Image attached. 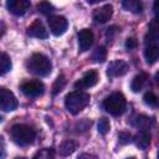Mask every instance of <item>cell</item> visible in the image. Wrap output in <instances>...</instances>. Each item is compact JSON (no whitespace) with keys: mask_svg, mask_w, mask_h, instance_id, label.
<instances>
[{"mask_svg":"<svg viewBox=\"0 0 159 159\" xmlns=\"http://www.w3.org/2000/svg\"><path fill=\"white\" fill-rule=\"evenodd\" d=\"M134 143L139 149H147L150 143V134L147 130H139V133L134 137Z\"/></svg>","mask_w":159,"mask_h":159,"instance_id":"15","label":"cell"},{"mask_svg":"<svg viewBox=\"0 0 159 159\" xmlns=\"http://www.w3.org/2000/svg\"><path fill=\"white\" fill-rule=\"evenodd\" d=\"M112 15H113V6L107 4L93 12V19L99 24H104L112 17Z\"/></svg>","mask_w":159,"mask_h":159,"instance_id":"13","label":"cell"},{"mask_svg":"<svg viewBox=\"0 0 159 159\" xmlns=\"http://www.w3.org/2000/svg\"><path fill=\"white\" fill-rule=\"evenodd\" d=\"M17 107V99L14 96V93L4 87L0 88V108L4 112H11L16 109Z\"/></svg>","mask_w":159,"mask_h":159,"instance_id":"6","label":"cell"},{"mask_svg":"<svg viewBox=\"0 0 159 159\" xmlns=\"http://www.w3.org/2000/svg\"><path fill=\"white\" fill-rule=\"evenodd\" d=\"M53 154H55L53 149H51V148H43V149L39 150L34 155L32 159H53Z\"/></svg>","mask_w":159,"mask_h":159,"instance_id":"22","label":"cell"},{"mask_svg":"<svg viewBox=\"0 0 159 159\" xmlns=\"http://www.w3.org/2000/svg\"><path fill=\"white\" fill-rule=\"evenodd\" d=\"M76 148H77L76 142H73V140H71V139H67V140H65V142L60 145V154L63 155V157L70 155L71 153L75 152Z\"/></svg>","mask_w":159,"mask_h":159,"instance_id":"17","label":"cell"},{"mask_svg":"<svg viewBox=\"0 0 159 159\" xmlns=\"http://www.w3.org/2000/svg\"><path fill=\"white\" fill-rule=\"evenodd\" d=\"M122 6L128 10V11H132V12H142V2L140 1H137V0H124L122 2Z\"/></svg>","mask_w":159,"mask_h":159,"instance_id":"18","label":"cell"},{"mask_svg":"<svg viewBox=\"0 0 159 159\" xmlns=\"http://www.w3.org/2000/svg\"><path fill=\"white\" fill-rule=\"evenodd\" d=\"M158 159H159V152H158Z\"/></svg>","mask_w":159,"mask_h":159,"instance_id":"33","label":"cell"},{"mask_svg":"<svg viewBox=\"0 0 159 159\" xmlns=\"http://www.w3.org/2000/svg\"><path fill=\"white\" fill-rule=\"evenodd\" d=\"M128 71V63L123 60H114L109 62L107 67V75L109 77H119L125 75Z\"/></svg>","mask_w":159,"mask_h":159,"instance_id":"9","label":"cell"},{"mask_svg":"<svg viewBox=\"0 0 159 159\" xmlns=\"http://www.w3.org/2000/svg\"><path fill=\"white\" fill-rule=\"evenodd\" d=\"M106 58H107V50H106V47L104 46H98L94 50L93 55H92V60L94 62H101L102 63V62L106 61Z\"/></svg>","mask_w":159,"mask_h":159,"instance_id":"19","label":"cell"},{"mask_svg":"<svg viewBox=\"0 0 159 159\" xmlns=\"http://www.w3.org/2000/svg\"><path fill=\"white\" fill-rule=\"evenodd\" d=\"M37 9H39L40 12H42V14H45V15H50L51 12L55 11L53 5L50 4V2H47V1H41V2L37 5Z\"/></svg>","mask_w":159,"mask_h":159,"instance_id":"24","label":"cell"},{"mask_svg":"<svg viewBox=\"0 0 159 159\" xmlns=\"http://www.w3.org/2000/svg\"><path fill=\"white\" fill-rule=\"evenodd\" d=\"M21 91L25 96L27 97H39L45 91V86L41 81L37 80H32V81H26L21 84Z\"/></svg>","mask_w":159,"mask_h":159,"instance_id":"7","label":"cell"},{"mask_svg":"<svg viewBox=\"0 0 159 159\" xmlns=\"http://www.w3.org/2000/svg\"><path fill=\"white\" fill-rule=\"evenodd\" d=\"M128 159H134V158H128Z\"/></svg>","mask_w":159,"mask_h":159,"instance_id":"34","label":"cell"},{"mask_svg":"<svg viewBox=\"0 0 159 159\" xmlns=\"http://www.w3.org/2000/svg\"><path fill=\"white\" fill-rule=\"evenodd\" d=\"M102 106L106 109V112L117 117V116H120L124 112L127 102H125V98L122 93L114 92V93H112V94H109L108 97L104 98Z\"/></svg>","mask_w":159,"mask_h":159,"instance_id":"4","label":"cell"},{"mask_svg":"<svg viewBox=\"0 0 159 159\" xmlns=\"http://www.w3.org/2000/svg\"><path fill=\"white\" fill-rule=\"evenodd\" d=\"M155 81H157V83L159 84V71L155 73Z\"/></svg>","mask_w":159,"mask_h":159,"instance_id":"32","label":"cell"},{"mask_svg":"<svg viewBox=\"0 0 159 159\" xmlns=\"http://www.w3.org/2000/svg\"><path fill=\"white\" fill-rule=\"evenodd\" d=\"M10 134H11V139L17 144V145H29L34 142L35 139V130L27 125V124H15L11 127V130H10Z\"/></svg>","mask_w":159,"mask_h":159,"instance_id":"3","label":"cell"},{"mask_svg":"<svg viewBox=\"0 0 159 159\" xmlns=\"http://www.w3.org/2000/svg\"><path fill=\"white\" fill-rule=\"evenodd\" d=\"M78 159H98V158L96 155H93V154H89V153H82L78 157Z\"/></svg>","mask_w":159,"mask_h":159,"instance_id":"30","label":"cell"},{"mask_svg":"<svg viewBox=\"0 0 159 159\" xmlns=\"http://www.w3.org/2000/svg\"><path fill=\"white\" fill-rule=\"evenodd\" d=\"M89 99L91 97L88 93L82 91H73L65 97V106L71 114H77L88 106Z\"/></svg>","mask_w":159,"mask_h":159,"instance_id":"2","label":"cell"},{"mask_svg":"<svg viewBox=\"0 0 159 159\" xmlns=\"http://www.w3.org/2000/svg\"><path fill=\"white\" fill-rule=\"evenodd\" d=\"M109 129H111L109 120H108L107 118H101V119L98 120V132L104 135V134H107V133L109 132Z\"/></svg>","mask_w":159,"mask_h":159,"instance_id":"25","label":"cell"},{"mask_svg":"<svg viewBox=\"0 0 159 159\" xmlns=\"http://www.w3.org/2000/svg\"><path fill=\"white\" fill-rule=\"evenodd\" d=\"M144 102L147 103V104H149V106H155L157 103H158V97L153 93V92H147L145 94H144Z\"/></svg>","mask_w":159,"mask_h":159,"instance_id":"26","label":"cell"},{"mask_svg":"<svg viewBox=\"0 0 159 159\" xmlns=\"http://www.w3.org/2000/svg\"><path fill=\"white\" fill-rule=\"evenodd\" d=\"M144 57L148 63H154L159 60V43L158 45H148L144 50Z\"/></svg>","mask_w":159,"mask_h":159,"instance_id":"14","label":"cell"},{"mask_svg":"<svg viewBox=\"0 0 159 159\" xmlns=\"http://www.w3.org/2000/svg\"><path fill=\"white\" fill-rule=\"evenodd\" d=\"M147 80H148V75L144 73V72H140V73H138L137 76H134V78L132 80V83H130L132 91H133V92H139V91H142V88L144 87Z\"/></svg>","mask_w":159,"mask_h":159,"instance_id":"16","label":"cell"},{"mask_svg":"<svg viewBox=\"0 0 159 159\" xmlns=\"http://www.w3.org/2000/svg\"><path fill=\"white\" fill-rule=\"evenodd\" d=\"M97 82H98V72L94 71V70H89L83 75V77L81 80H78L75 83V87L80 91V89H83V88L93 87V86L97 84Z\"/></svg>","mask_w":159,"mask_h":159,"instance_id":"8","label":"cell"},{"mask_svg":"<svg viewBox=\"0 0 159 159\" xmlns=\"http://www.w3.org/2000/svg\"><path fill=\"white\" fill-rule=\"evenodd\" d=\"M27 35L31 37H36V39H47L48 37V32L40 20H35L27 27Z\"/></svg>","mask_w":159,"mask_h":159,"instance_id":"12","label":"cell"},{"mask_svg":"<svg viewBox=\"0 0 159 159\" xmlns=\"http://www.w3.org/2000/svg\"><path fill=\"white\" fill-rule=\"evenodd\" d=\"M65 84H66V78H65V76H63V75L58 76V77L56 78V81H55L53 86H52V94L56 96L57 93H60V92L63 89Z\"/></svg>","mask_w":159,"mask_h":159,"instance_id":"21","label":"cell"},{"mask_svg":"<svg viewBox=\"0 0 159 159\" xmlns=\"http://www.w3.org/2000/svg\"><path fill=\"white\" fill-rule=\"evenodd\" d=\"M153 10H154L155 14H159V0H157V1L154 2V5H153Z\"/></svg>","mask_w":159,"mask_h":159,"instance_id":"31","label":"cell"},{"mask_svg":"<svg viewBox=\"0 0 159 159\" xmlns=\"http://www.w3.org/2000/svg\"><path fill=\"white\" fill-rule=\"evenodd\" d=\"M134 140V138L132 137V134L130 133H127V132H122V133H119V143L120 144H128V143H130V142H133Z\"/></svg>","mask_w":159,"mask_h":159,"instance_id":"28","label":"cell"},{"mask_svg":"<svg viewBox=\"0 0 159 159\" xmlns=\"http://www.w3.org/2000/svg\"><path fill=\"white\" fill-rule=\"evenodd\" d=\"M149 32H154L159 35V14L155 15V17L152 20L150 25H149Z\"/></svg>","mask_w":159,"mask_h":159,"instance_id":"27","label":"cell"},{"mask_svg":"<svg viewBox=\"0 0 159 159\" xmlns=\"http://www.w3.org/2000/svg\"><path fill=\"white\" fill-rule=\"evenodd\" d=\"M94 40L93 32L89 29H83L78 32V48L81 52H84L87 50H89V47L92 46Z\"/></svg>","mask_w":159,"mask_h":159,"instance_id":"11","label":"cell"},{"mask_svg":"<svg viewBox=\"0 0 159 159\" xmlns=\"http://www.w3.org/2000/svg\"><path fill=\"white\" fill-rule=\"evenodd\" d=\"M6 6L9 9V11L14 15H24L31 6L29 0H9L6 2Z\"/></svg>","mask_w":159,"mask_h":159,"instance_id":"10","label":"cell"},{"mask_svg":"<svg viewBox=\"0 0 159 159\" xmlns=\"http://www.w3.org/2000/svg\"><path fill=\"white\" fill-rule=\"evenodd\" d=\"M134 124H135L137 127H139L140 130H147L148 125L150 124V118L144 117V116H138V117L134 119Z\"/></svg>","mask_w":159,"mask_h":159,"instance_id":"23","label":"cell"},{"mask_svg":"<svg viewBox=\"0 0 159 159\" xmlns=\"http://www.w3.org/2000/svg\"><path fill=\"white\" fill-rule=\"evenodd\" d=\"M0 68H1V75H5L11 70V60L5 52H2L0 57Z\"/></svg>","mask_w":159,"mask_h":159,"instance_id":"20","label":"cell"},{"mask_svg":"<svg viewBox=\"0 0 159 159\" xmlns=\"http://www.w3.org/2000/svg\"><path fill=\"white\" fill-rule=\"evenodd\" d=\"M47 24L50 27V31L55 35V36H61L66 32L67 27H68V21L66 20V17L60 16V15H51L47 19Z\"/></svg>","mask_w":159,"mask_h":159,"instance_id":"5","label":"cell"},{"mask_svg":"<svg viewBox=\"0 0 159 159\" xmlns=\"http://www.w3.org/2000/svg\"><path fill=\"white\" fill-rule=\"evenodd\" d=\"M26 67L31 73L40 76V77H43L51 72L52 63L47 56H45L42 53H34L27 60Z\"/></svg>","mask_w":159,"mask_h":159,"instance_id":"1","label":"cell"},{"mask_svg":"<svg viewBox=\"0 0 159 159\" xmlns=\"http://www.w3.org/2000/svg\"><path fill=\"white\" fill-rule=\"evenodd\" d=\"M137 45H138V42H137V40L134 37H128L125 40V48L127 50H133V48L137 47Z\"/></svg>","mask_w":159,"mask_h":159,"instance_id":"29","label":"cell"}]
</instances>
